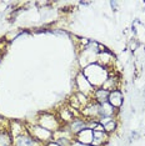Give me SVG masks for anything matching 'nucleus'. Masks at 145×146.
Segmentation results:
<instances>
[{"label":"nucleus","mask_w":145,"mask_h":146,"mask_svg":"<svg viewBox=\"0 0 145 146\" xmlns=\"http://www.w3.org/2000/svg\"><path fill=\"white\" fill-rule=\"evenodd\" d=\"M70 146H93V145H85V144H81V142H78V141H72Z\"/></svg>","instance_id":"obj_14"},{"label":"nucleus","mask_w":145,"mask_h":146,"mask_svg":"<svg viewBox=\"0 0 145 146\" xmlns=\"http://www.w3.org/2000/svg\"><path fill=\"white\" fill-rule=\"evenodd\" d=\"M68 130L70 131V134L72 136H75L76 134H79L80 131H83L84 129H86L89 127V124H88V121L85 120L84 117H75L74 120H72L70 124L68 125Z\"/></svg>","instance_id":"obj_5"},{"label":"nucleus","mask_w":145,"mask_h":146,"mask_svg":"<svg viewBox=\"0 0 145 146\" xmlns=\"http://www.w3.org/2000/svg\"><path fill=\"white\" fill-rule=\"evenodd\" d=\"M36 124L39 126H41V127L47 129L49 131H51L53 134L63 127V124L58 119V116L54 114H50V112H43V114L39 115Z\"/></svg>","instance_id":"obj_2"},{"label":"nucleus","mask_w":145,"mask_h":146,"mask_svg":"<svg viewBox=\"0 0 145 146\" xmlns=\"http://www.w3.org/2000/svg\"><path fill=\"white\" fill-rule=\"evenodd\" d=\"M93 139H94L93 129L86 127V129H84L83 131H80L79 134L75 135L74 140L78 142H81V144H85V145H93Z\"/></svg>","instance_id":"obj_6"},{"label":"nucleus","mask_w":145,"mask_h":146,"mask_svg":"<svg viewBox=\"0 0 145 146\" xmlns=\"http://www.w3.org/2000/svg\"><path fill=\"white\" fill-rule=\"evenodd\" d=\"M14 146H36V141L29 134H24L14 139Z\"/></svg>","instance_id":"obj_9"},{"label":"nucleus","mask_w":145,"mask_h":146,"mask_svg":"<svg viewBox=\"0 0 145 146\" xmlns=\"http://www.w3.org/2000/svg\"><path fill=\"white\" fill-rule=\"evenodd\" d=\"M103 125H104V131L106 132L108 135L111 134V132H114L115 130H116V126H118L116 121H115L114 119H110V120L106 121V122H105V124H103Z\"/></svg>","instance_id":"obj_13"},{"label":"nucleus","mask_w":145,"mask_h":146,"mask_svg":"<svg viewBox=\"0 0 145 146\" xmlns=\"http://www.w3.org/2000/svg\"><path fill=\"white\" fill-rule=\"evenodd\" d=\"M75 85H76V88L79 89V92L84 94L85 96H88V98L93 96L95 88L88 81V79L84 76L83 72L78 74V76L75 78Z\"/></svg>","instance_id":"obj_4"},{"label":"nucleus","mask_w":145,"mask_h":146,"mask_svg":"<svg viewBox=\"0 0 145 146\" xmlns=\"http://www.w3.org/2000/svg\"><path fill=\"white\" fill-rule=\"evenodd\" d=\"M83 74L95 89L103 88V85L105 84L106 79L109 78V75H110L108 69L99 65L98 62H93V64L85 66L83 70Z\"/></svg>","instance_id":"obj_1"},{"label":"nucleus","mask_w":145,"mask_h":146,"mask_svg":"<svg viewBox=\"0 0 145 146\" xmlns=\"http://www.w3.org/2000/svg\"><path fill=\"white\" fill-rule=\"evenodd\" d=\"M28 132L36 142H43V144H45V145H47L48 142L53 141V139H54V134H53L51 131L41 127V126H39L38 124L29 126Z\"/></svg>","instance_id":"obj_3"},{"label":"nucleus","mask_w":145,"mask_h":146,"mask_svg":"<svg viewBox=\"0 0 145 146\" xmlns=\"http://www.w3.org/2000/svg\"><path fill=\"white\" fill-rule=\"evenodd\" d=\"M109 95H110V91L105 90L104 88H98V89L94 90V94H93V96H91L90 100L95 101L99 105H103V104H105V102H108Z\"/></svg>","instance_id":"obj_7"},{"label":"nucleus","mask_w":145,"mask_h":146,"mask_svg":"<svg viewBox=\"0 0 145 146\" xmlns=\"http://www.w3.org/2000/svg\"><path fill=\"white\" fill-rule=\"evenodd\" d=\"M109 135L105 131H94L93 146H103L108 141Z\"/></svg>","instance_id":"obj_12"},{"label":"nucleus","mask_w":145,"mask_h":146,"mask_svg":"<svg viewBox=\"0 0 145 146\" xmlns=\"http://www.w3.org/2000/svg\"><path fill=\"white\" fill-rule=\"evenodd\" d=\"M0 146H14V137L8 129H0Z\"/></svg>","instance_id":"obj_10"},{"label":"nucleus","mask_w":145,"mask_h":146,"mask_svg":"<svg viewBox=\"0 0 145 146\" xmlns=\"http://www.w3.org/2000/svg\"><path fill=\"white\" fill-rule=\"evenodd\" d=\"M119 82L120 81H119V79H118V76L109 75V78L106 79V81H105V84L103 85V88L108 91L118 90V88H119Z\"/></svg>","instance_id":"obj_11"},{"label":"nucleus","mask_w":145,"mask_h":146,"mask_svg":"<svg viewBox=\"0 0 145 146\" xmlns=\"http://www.w3.org/2000/svg\"><path fill=\"white\" fill-rule=\"evenodd\" d=\"M108 102L113 106V108L116 109V110H119L121 106H123V92H121L119 89L114 90V91H110Z\"/></svg>","instance_id":"obj_8"}]
</instances>
